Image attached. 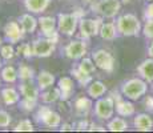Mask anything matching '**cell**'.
Wrapping results in <instances>:
<instances>
[{
  "instance_id": "obj_49",
  "label": "cell",
  "mask_w": 153,
  "mask_h": 133,
  "mask_svg": "<svg viewBox=\"0 0 153 133\" xmlns=\"http://www.w3.org/2000/svg\"><path fill=\"white\" fill-rule=\"evenodd\" d=\"M152 84H153V82H152Z\"/></svg>"
},
{
  "instance_id": "obj_35",
  "label": "cell",
  "mask_w": 153,
  "mask_h": 133,
  "mask_svg": "<svg viewBox=\"0 0 153 133\" xmlns=\"http://www.w3.org/2000/svg\"><path fill=\"white\" fill-rule=\"evenodd\" d=\"M143 33L146 39L153 40V19H145V23L143 25Z\"/></svg>"
},
{
  "instance_id": "obj_16",
  "label": "cell",
  "mask_w": 153,
  "mask_h": 133,
  "mask_svg": "<svg viewBox=\"0 0 153 133\" xmlns=\"http://www.w3.org/2000/svg\"><path fill=\"white\" fill-rule=\"evenodd\" d=\"M114 109H116V113L121 117H131L136 112V108H134L132 100L124 99V97L114 101Z\"/></svg>"
},
{
  "instance_id": "obj_25",
  "label": "cell",
  "mask_w": 153,
  "mask_h": 133,
  "mask_svg": "<svg viewBox=\"0 0 153 133\" xmlns=\"http://www.w3.org/2000/svg\"><path fill=\"white\" fill-rule=\"evenodd\" d=\"M60 89L57 88V85L56 87H51L48 88V89L45 91H42L40 92V100H42V103L44 104H53V103H57L59 100H60Z\"/></svg>"
},
{
  "instance_id": "obj_17",
  "label": "cell",
  "mask_w": 153,
  "mask_h": 133,
  "mask_svg": "<svg viewBox=\"0 0 153 133\" xmlns=\"http://www.w3.org/2000/svg\"><path fill=\"white\" fill-rule=\"evenodd\" d=\"M92 97L89 96H79L75 99L73 101V106H75V111L77 114L81 116H87L91 111L93 109V101Z\"/></svg>"
},
{
  "instance_id": "obj_6",
  "label": "cell",
  "mask_w": 153,
  "mask_h": 133,
  "mask_svg": "<svg viewBox=\"0 0 153 133\" xmlns=\"http://www.w3.org/2000/svg\"><path fill=\"white\" fill-rule=\"evenodd\" d=\"M102 17H81L79 23V37L84 40H89L91 37L97 36L100 33V28L102 25Z\"/></svg>"
},
{
  "instance_id": "obj_3",
  "label": "cell",
  "mask_w": 153,
  "mask_h": 133,
  "mask_svg": "<svg viewBox=\"0 0 153 133\" xmlns=\"http://www.w3.org/2000/svg\"><path fill=\"white\" fill-rule=\"evenodd\" d=\"M146 91H148V82L141 77H132L124 81L120 87V92L123 93V96L132 101H137L143 96H145Z\"/></svg>"
},
{
  "instance_id": "obj_33",
  "label": "cell",
  "mask_w": 153,
  "mask_h": 133,
  "mask_svg": "<svg viewBox=\"0 0 153 133\" xmlns=\"http://www.w3.org/2000/svg\"><path fill=\"white\" fill-rule=\"evenodd\" d=\"M33 124L29 119H23L20 120L16 125L13 126V132H33Z\"/></svg>"
},
{
  "instance_id": "obj_22",
  "label": "cell",
  "mask_w": 153,
  "mask_h": 133,
  "mask_svg": "<svg viewBox=\"0 0 153 133\" xmlns=\"http://www.w3.org/2000/svg\"><path fill=\"white\" fill-rule=\"evenodd\" d=\"M108 92L107 85L100 80H92L91 84L87 87V94L89 97H92L93 100H97L100 97H102L105 93Z\"/></svg>"
},
{
  "instance_id": "obj_43",
  "label": "cell",
  "mask_w": 153,
  "mask_h": 133,
  "mask_svg": "<svg viewBox=\"0 0 153 133\" xmlns=\"http://www.w3.org/2000/svg\"><path fill=\"white\" fill-rule=\"evenodd\" d=\"M81 1H83L84 5H91L93 3V0H81Z\"/></svg>"
},
{
  "instance_id": "obj_31",
  "label": "cell",
  "mask_w": 153,
  "mask_h": 133,
  "mask_svg": "<svg viewBox=\"0 0 153 133\" xmlns=\"http://www.w3.org/2000/svg\"><path fill=\"white\" fill-rule=\"evenodd\" d=\"M16 56H20V57H23V59L35 57L33 51H32V44L31 43H17Z\"/></svg>"
},
{
  "instance_id": "obj_13",
  "label": "cell",
  "mask_w": 153,
  "mask_h": 133,
  "mask_svg": "<svg viewBox=\"0 0 153 133\" xmlns=\"http://www.w3.org/2000/svg\"><path fill=\"white\" fill-rule=\"evenodd\" d=\"M57 88L60 89V100L61 101H68L72 99L75 93V81L69 76H63L57 80Z\"/></svg>"
},
{
  "instance_id": "obj_14",
  "label": "cell",
  "mask_w": 153,
  "mask_h": 133,
  "mask_svg": "<svg viewBox=\"0 0 153 133\" xmlns=\"http://www.w3.org/2000/svg\"><path fill=\"white\" fill-rule=\"evenodd\" d=\"M19 91L23 99H28L32 101H37L40 100V88L37 87V84L35 85L32 81H22V84L19 85Z\"/></svg>"
},
{
  "instance_id": "obj_2",
  "label": "cell",
  "mask_w": 153,
  "mask_h": 133,
  "mask_svg": "<svg viewBox=\"0 0 153 133\" xmlns=\"http://www.w3.org/2000/svg\"><path fill=\"white\" fill-rule=\"evenodd\" d=\"M116 27L119 35L125 37L139 36V33L143 31L140 19L133 13H123L116 19Z\"/></svg>"
},
{
  "instance_id": "obj_39",
  "label": "cell",
  "mask_w": 153,
  "mask_h": 133,
  "mask_svg": "<svg viewBox=\"0 0 153 133\" xmlns=\"http://www.w3.org/2000/svg\"><path fill=\"white\" fill-rule=\"evenodd\" d=\"M144 105L148 112H153V96H146L144 100Z\"/></svg>"
},
{
  "instance_id": "obj_12",
  "label": "cell",
  "mask_w": 153,
  "mask_h": 133,
  "mask_svg": "<svg viewBox=\"0 0 153 133\" xmlns=\"http://www.w3.org/2000/svg\"><path fill=\"white\" fill-rule=\"evenodd\" d=\"M3 32H4V37L8 43L11 44H17L24 39V29L22 28L19 22L16 20H10L5 23V25L3 27Z\"/></svg>"
},
{
  "instance_id": "obj_18",
  "label": "cell",
  "mask_w": 153,
  "mask_h": 133,
  "mask_svg": "<svg viewBox=\"0 0 153 133\" xmlns=\"http://www.w3.org/2000/svg\"><path fill=\"white\" fill-rule=\"evenodd\" d=\"M52 0H23L24 8L33 15H42L49 7Z\"/></svg>"
},
{
  "instance_id": "obj_19",
  "label": "cell",
  "mask_w": 153,
  "mask_h": 133,
  "mask_svg": "<svg viewBox=\"0 0 153 133\" xmlns=\"http://www.w3.org/2000/svg\"><path fill=\"white\" fill-rule=\"evenodd\" d=\"M17 22L20 23V25L24 29L25 33H35L36 29L39 28V19H36L33 16V13H31V12L22 15L17 19Z\"/></svg>"
},
{
  "instance_id": "obj_41",
  "label": "cell",
  "mask_w": 153,
  "mask_h": 133,
  "mask_svg": "<svg viewBox=\"0 0 153 133\" xmlns=\"http://www.w3.org/2000/svg\"><path fill=\"white\" fill-rule=\"evenodd\" d=\"M73 125L72 124H68V123H64L60 125V131H73Z\"/></svg>"
},
{
  "instance_id": "obj_30",
  "label": "cell",
  "mask_w": 153,
  "mask_h": 133,
  "mask_svg": "<svg viewBox=\"0 0 153 133\" xmlns=\"http://www.w3.org/2000/svg\"><path fill=\"white\" fill-rule=\"evenodd\" d=\"M76 65H77L79 69H81L85 73H89V75H93L96 72V69H97V67H96L92 57H83Z\"/></svg>"
},
{
  "instance_id": "obj_38",
  "label": "cell",
  "mask_w": 153,
  "mask_h": 133,
  "mask_svg": "<svg viewBox=\"0 0 153 133\" xmlns=\"http://www.w3.org/2000/svg\"><path fill=\"white\" fill-rule=\"evenodd\" d=\"M144 19H153V1H149L144 10Z\"/></svg>"
},
{
  "instance_id": "obj_5",
  "label": "cell",
  "mask_w": 153,
  "mask_h": 133,
  "mask_svg": "<svg viewBox=\"0 0 153 133\" xmlns=\"http://www.w3.org/2000/svg\"><path fill=\"white\" fill-rule=\"evenodd\" d=\"M35 120L49 129L59 128L61 125V116L56 111L48 106V104H44L42 106H37V111L35 113Z\"/></svg>"
},
{
  "instance_id": "obj_36",
  "label": "cell",
  "mask_w": 153,
  "mask_h": 133,
  "mask_svg": "<svg viewBox=\"0 0 153 133\" xmlns=\"http://www.w3.org/2000/svg\"><path fill=\"white\" fill-rule=\"evenodd\" d=\"M11 121H12V116L4 109H0V128H7L10 126Z\"/></svg>"
},
{
  "instance_id": "obj_26",
  "label": "cell",
  "mask_w": 153,
  "mask_h": 133,
  "mask_svg": "<svg viewBox=\"0 0 153 133\" xmlns=\"http://www.w3.org/2000/svg\"><path fill=\"white\" fill-rule=\"evenodd\" d=\"M69 73L72 75V77L76 80V81L79 82V85L83 88H87L88 85L91 84V81H92V75H89V73H85L83 72L81 69H79L77 65H75L72 68V69L69 71Z\"/></svg>"
},
{
  "instance_id": "obj_42",
  "label": "cell",
  "mask_w": 153,
  "mask_h": 133,
  "mask_svg": "<svg viewBox=\"0 0 153 133\" xmlns=\"http://www.w3.org/2000/svg\"><path fill=\"white\" fill-rule=\"evenodd\" d=\"M148 56L149 57H153V40L151 41V44L148 47Z\"/></svg>"
},
{
  "instance_id": "obj_40",
  "label": "cell",
  "mask_w": 153,
  "mask_h": 133,
  "mask_svg": "<svg viewBox=\"0 0 153 133\" xmlns=\"http://www.w3.org/2000/svg\"><path fill=\"white\" fill-rule=\"evenodd\" d=\"M105 129L102 125H99V124H95V123H91L89 124V128H88V131H100V132H105Z\"/></svg>"
},
{
  "instance_id": "obj_9",
  "label": "cell",
  "mask_w": 153,
  "mask_h": 133,
  "mask_svg": "<svg viewBox=\"0 0 153 133\" xmlns=\"http://www.w3.org/2000/svg\"><path fill=\"white\" fill-rule=\"evenodd\" d=\"M91 57L93 59V61H95L96 67L99 69L104 71L107 73H112L114 71V67H116L114 56L109 51H107V49H102V48L96 49V51L92 52Z\"/></svg>"
},
{
  "instance_id": "obj_23",
  "label": "cell",
  "mask_w": 153,
  "mask_h": 133,
  "mask_svg": "<svg viewBox=\"0 0 153 133\" xmlns=\"http://www.w3.org/2000/svg\"><path fill=\"white\" fill-rule=\"evenodd\" d=\"M133 125L136 128V131L148 132V131H152L153 128V120L148 113H139L134 116Z\"/></svg>"
},
{
  "instance_id": "obj_44",
  "label": "cell",
  "mask_w": 153,
  "mask_h": 133,
  "mask_svg": "<svg viewBox=\"0 0 153 133\" xmlns=\"http://www.w3.org/2000/svg\"><path fill=\"white\" fill-rule=\"evenodd\" d=\"M133 0H121V3H124V4H129V3H132Z\"/></svg>"
},
{
  "instance_id": "obj_29",
  "label": "cell",
  "mask_w": 153,
  "mask_h": 133,
  "mask_svg": "<svg viewBox=\"0 0 153 133\" xmlns=\"http://www.w3.org/2000/svg\"><path fill=\"white\" fill-rule=\"evenodd\" d=\"M17 73H19L20 81H33V79H36V76H35V69L25 63H22L19 65Z\"/></svg>"
},
{
  "instance_id": "obj_34",
  "label": "cell",
  "mask_w": 153,
  "mask_h": 133,
  "mask_svg": "<svg viewBox=\"0 0 153 133\" xmlns=\"http://www.w3.org/2000/svg\"><path fill=\"white\" fill-rule=\"evenodd\" d=\"M37 106V101H32V100H28V99H22L19 101V108L22 112L24 113H31L36 109Z\"/></svg>"
},
{
  "instance_id": "obj_1",
  "label": "cell",
  "mask_w": 153,
  "mask_h": 133,
  "mask_svg": "<svg viewBox=\"0 0 153 133\" xmlns=\"http://www.w3.org/2000/svg\"><path fill=\"white\" fill-rule=\"evenodd\" d=\"M84 10L83 8H76L71 13H59L57 15V29L60 35L63 36H73L76 31L79 29V23L80 19L84 17Z\"/></svg>"
},
{
  "instance_id": "obj_45",
  "label": "cell",
  "mask_w": 153,
  "mask_h": 133,
  "mask_svg": "<svg viewBox=\"0 0 153 133\" xmlns=\"http://www.w3.org/2000/svg\"><path fill=\"white\" fill-rule=\"evenodd\" d=\"M3 68V57H1V55H0V69Z\"/></svg>"
},
{
  "instance_id": "obj_4",
  "label": "cell",
  "mask_w": 153,
  "mask_h": 133,
  "mask_svg": "<svg viewBox=\"0 0 153 133\" xmlns=\"http://www.w3.org/2000/svg\"><path fill=\"white\" fill-rule=\"evenodd\" d=\"M121 0H93L89 5L93 13L102 19H114L121 11Z\"/></svg>"
},
{
  "instance_id": "obj_48",
  "label": "cell",
  "mask_w": 153,
  "mask_h": 133,
  "mask_svg": "<svg viewBox=\"0 0 153 133\" xmlns=\"http://www.w3.org/2000/svg\"><path fill=\"white\" fill-rule=\"evenodd\" d=\"M145 1H148V3H149V1H153V0H145Z\"/></svg>"
},
{
  "instance_id": "obj_11",
  "label": "cell",
  "mask_w": 153,
  "mask_h": 133,
  "mask_svg": "<svg viewBox=\"0 0 153 133\" xmlns=\"http://www.w3.org/2000/svg\"><path fill=\"white\" fill-rule=\"evenodd\" d=\"M32 51H33L35 57H49L55 51H56V43L52 40L47 39L44 36L36 37L35 40H32Z\"/></svg>"
},
{
  "instance_id": "obj_47",
  "label": "cell",
  "mask_w": 153,
  "mask_h": 133,
  "mask_svg": "<svg viewBox=\"0 0 153 133\" xmlns=\"http://www.w3.org/2000/svg\"><path fill=\"white\" fill-rule=\"evenodd\" d=\"M1 81H3V80H1V77H0V87H1Z\"/></svg>"
},
{
  "instance_id": "obj_8",
  "label": "cell",
  "mask_w": 153,
  "mask_h": 133,
  "mask_svg": "<svg viewBox=\"0 0 153 133\" xmlns=\"http://www.w3.org/2000/svg\"><path fill=\"white\" fill-rule=\"evenodd\" d=\"M64 56L69 60H81L83 57H85L88 52V40L84 39H76V40H71L68 44L63 48Z\"/></svg>"
},
{
  "instance_id": "obj_20",
  "label": "cell",
  "mask_w": 153,
  "mask_h": 133,
  "mask_svg": "<svg viewBox=\"0 0 153 133\" xmlns=\"http://www.w3.org/2000/svg\"><path fill=\"white\" fill-rule=\"evenodd\" d=\"M56 82V76L49 71H40L36 75V84L40 91H45L48 88L53 87Z\"/></svg>"
},
{
  "instance_id": "obj_46",
  "label": "cell",
  "mask_w": 153,
  "mask_h": 133,
  "mask_svg": "<svg viewBox=\"0 0 153 133\" xmlns=\"http://www.w3.org/2000/svg\"><path fill=\"white\" fill-rule=\"evenodd\" d=\"M1 45H3V37L0 36V47H1Z\"/></svg>"
},
{
  "instance_id": "obj_21",
  "label": "cell",
  "mask_w": 153,
  "mask_h": 133,
  "mask_svg": "<svg viewBox=\"0 0 153 133\" xmlns=\"http://www.w3.org/2000/svg\"><path fill=\"white\" fill-rule=\"evenodd\" d=\"M137 73L140 75L141 79H144L146 82L152 84L153 82V57L145 59L141 61L137 67Z\"/></svg>"
},
{
  "instance_id": "obj_28",
  "label": "cell",
  "mask_w": 153,
  "mask_h": 133,
  "mask_svg": "<svg viewBox=\"0 0 153 133\" xmlns=\"http://www.w3.org/2000/svg\"><path fill=\"white\" fill-rule=\"evenodd\" d=\"M129 125L121 116L120 117H112L111 120H108L107 123V129L111 132H125L128 131Z\"/></svg>"
},
{
  "instance_id": "obj_7",
  "label": "cell",
  "mask_w": 153,
  "mask_h": 133,
  "mask_svg": "<svg viewBox=\"0 0 153 133\" xmlns=\"http://www.w3.org/2000/svg\"><path fill=\"white\" fill-rule=\"evenodd\" d=\"M114 100L111 96H105V97H100L96 100L95 105H93V113L95 116L100 120L108 121L113 117L114 114Z\"/></svg>"
},
{
  "instance_id": "obj_15",
  "label": "cell",
  "mask_w": 153,
  "mask_h": 133,
  "mask_svg": "<svg viewBox=\"0 0 153 133\" xmlns=\"http://www.w3.org/2000/svg\"><path fill=\"white\" fill-rule=\"evenodd\" d=\"M20 91L19 88H13V87H5L3 89H0V99H1L3 104L4 105H15L19 104L20 101Z\"/></svg>"
},
{
  "instance_id": "obj_10",
  "label": "cell",
  "mask_w": 153,
  "mask_h": 133,
  "mask_svg": "<svg viewBox=\"0 0 153 133\" xmlns=\"http://www.w3.org/2000/svg\"><path fill=\"white\" fill-rule=\"evenodd\" d=\"M39 28L42 32V36L52 40L57 44L60 32L57 29V17L53 16H40L39 17Z\"/></svg>"
},
{
  "instance_id": "obj_37",
  "label": "cell",
  "mask_w": 153,
  "mask_h": 133,
  "mask_svg": "<svg viewBox=\"0 0 153 133\" xmlns=\"http://www.w3.org/2000/svg\"><path fill=\"white\" fill-rule=\"evenodd\" d=\"M89 121L87 119H81L79 120L77 123H76L75 125V129H77V131H88V128H89Z\"/></svg>"
},
{
  "instance_id": "obj_27",
  "label": "cell",
  "mask_w": 153,
  "mask_h": 133,
  "mask_svg": "<svg viewBox=\"0 0 153 133\" xmlns=\"http://www.w3.org/2000/svg\"><path fill=\"white\" fill-rule=\"evenodd\" d=\"M0 77L4 82L7 84H13L19 80V73H17V68H15L13 65H3V68L0 69Z\"/></svg>"
},
{
  "instance_id": "obj_32",
  "label": "cell",
  "mask_w": 153,
  "mask_h": 133,
  "mask_svg": "<svg viewBox=\"0 0 153 133\" xmlns=\"http://www.w3.org/2000/svg\"><path fill=\"white\" fill-rule=\"evenodd\" d=\"M0 55H1L3 60L10 61L16 56V48L13 47V44L8 43V44H3L0 47Z\"/></svg>"
},
{
  "instance_id": "obj_24",
  "label": "cell",
  "mask_w": 153,
  "mask_h": 133,
  "mask_svg": "<svg viewBox=\"0 0 153 133\" xmlns=\"http://www.w3.org/2000/svg\"><path fill=\"white\" fill-rule=\"evenodd\" d=\"M99 36L102 40H114L119 36V31H117L116 23H102L101 28H100V33Z\"/></svg>"
}]
</instances>
